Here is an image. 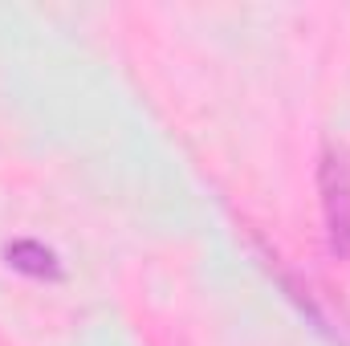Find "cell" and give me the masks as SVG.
Wrapping results in <instances>:
<instances>
[{
    "label": "cell",
    "instance_id": "7a4b0ae2",
    "mask_svg": "<svg viewBox=\"0 0 350 346\" xmlns=\"http://www.w3.org/2000/svg\"><path fill=\"white\" fill-rule=\"evenodd\" d=\"M4 257H8V265H12L16 273H25V277H37V281H57V277H62L57 253L45 249L41 241H12V245L4 249Z\"/></svg>",
    "mask_w": 350,
    "mask_h": 346
},
{
    "label": "cell",
    "instance_id": "6da1fadb",
    "mask_svg": "<svg viewBox=\"0 0 350 346\" xmlns=\"http://www.w3.org/2000/svg\"><path fill=\"white\" fill-rule=\"evenodd\" d=\"M318 196L326 220V245L334 257L350 261V155L326 143L318 159Z\"/></svg>",
    "mask_w": 350,
    "mask_h": 346
}]
</instances>
